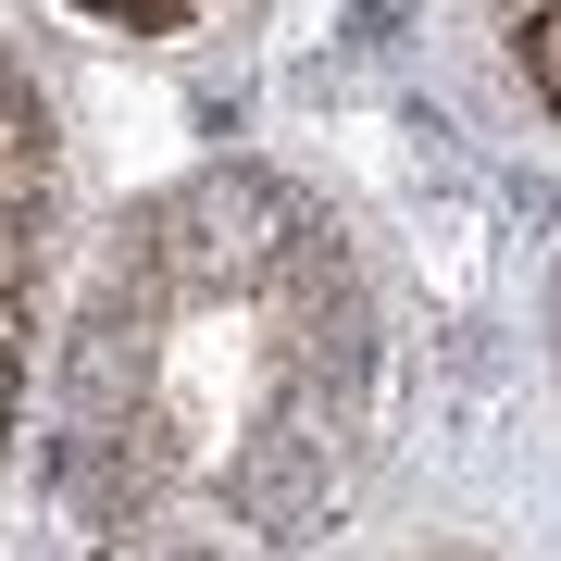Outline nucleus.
Masks as SVG:
<instances>
[{
	"mask_svg": "<svg viewBox=\"0 0 561 561\" xmlns=\"http://www.w3.org/2000/svg\"><path fill=\"white\" fill-rule=\"evenodd\" d=\"M300 225H312V201H287L275 175H201L150 225V262L175 287H201V300H225V287H275V262H287Z\"/></svg>",
	"mask_w": 561,
	"mask_h": 561,
	"instance_id": "f257e3e1",
	"label": "nucleus"
},
{
	"mask_svg": "<svg viewBox=\"0 0 561 561\" xmlns=\"http://www.w3.org/2000/svg\"><path fill=\"white\" fill-rule=\"evenodd\" d=\"M238 524H250L262 549H300V537L337 524V424H324L312 400L275 412V424L238 449Z\"/></svg>",
	"mask_w": 561,
	"mask_h": 561,
	"instance_id": "f03ea898",
	"label": "nucleus"
}]
</instances>
